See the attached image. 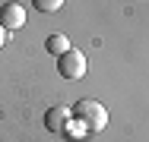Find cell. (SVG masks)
<instances>
[{"mask_svg":"<svg viewBox=\"0 0 149 142\" xmlns=\"http://www.w3.org/2000/svg\"><path fill=\"white\" fill-rule=\"evenodd\" d=\"M32 3H35L38 13H57L60 6H63V0H32Z\"/></svg>","mask_w":149,"mask_h":142,"instance_id":"6","label":"cell"},{"mask_svg":"<svg viewBox=\"0 0 149 142\" xmlns=\"http://www.w3.org/2000/svg\"><path fill=\"white\" fill-rule=\"evenodd\" d=\"M45 48H48V54H67V51H70V41H67V38H63V35H51V38H48V41H45Z\"/></svg>","mask_w":149,"mask_h":142,"instance_id":"5","label":"cell"},{"mask_svg":"<svg viewBox=\"0 0 149 142\" xmlns=\"http://www.w3.org/2000/svg\"><path fill=\"white\" fill-rule=\"evenodd\" d=\"M3 44H6V28L0 26V48H3Z\"/></svg>","mask_w":149,"mask_h":142,"instance_id":"7","label":"cell"},{"mask_svg":"<svg viewBox=\"0 0 149 142\" xmlns=\"http://www.w3.org/2000/svg\"><path fill=\"white\" fill-rule=\"evenodd\" d=\"M73 120H76V126H79L83 133H98V130H105V123H108V111H105L98 101L83 98V101H76V108H73Z\"/></svg>","mask_w":149,"mask_h":142,"instance_id":"1","label":"cell"},{"mask_svg":"<svg viewBox=\"0 0 149 142\" xmlns=\"http://www.w3.org/2000/svg\"><path fill=\"white\" fill-rule=\"evenodd\" d=\"M57 73L63 79H83L86 76V57H83V51L70 48L67 54H60L57 57Z\"/></svg>","mask_w":149,"mask_h":142,"instance_id":"3","label":"cell"},{"mask_svg":"<svg viewBox=\"0 0 149 142\" xmlns=\"http://www.w3.org/2000/svg\"><path fill=\"white\" fill-rule=\"evenodd\" d=\"M0 26L6 28V32L22 28L26 26V6H19V3H3V6H0Z\"/></svg>","mask_w":149,"mask_h":142,"instance_id":"4","label":"cell"},{"mask_svg":"<svg viewBox=\"0 0 149 142\" xmlns=\"http://www.w3.org/2000/svg\"><path fill=\"white\" fill-rule=\"evenodd\" d=\"M45 126H48L51 133H57V136H79V133H83V130L76 126L70 108H51V111L45 114Z\"/></svg>","mask_w":149,"mask_h":142,"instance_id":"2","label":"cell"}]
</instances>
